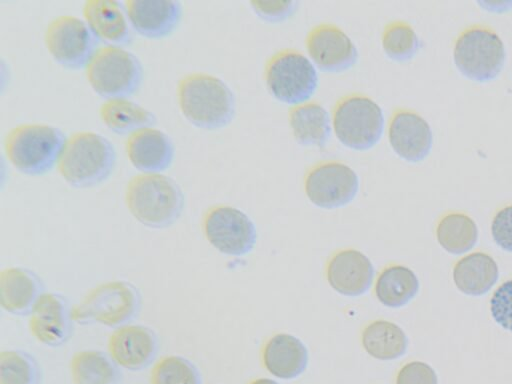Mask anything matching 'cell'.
Listing matches in <instances>:
<instances>
[{"label":"cell","mask_w":512,"mask_h":384,"mask_svg":"<svg viewBox=\"0 0 512 384\" xmlns=\"http://www.w3.org/2000/svg\"><path fill=\"white\" fill-rule=\"evenodd\" d=\"M374 268L369 258L354 249L336 253L327 266L330 286L345 296H359L371 287Z\"/></svg>","instance_id":"20"},{"label":"cell","mask_w":512,"mask_h":384,"mask_svg":"<svg viewBox=\"0 0 512 384\" xmlns=\"http://www.w3.org/2000/svg\"><path fill=\"white\" fill-rule=\"evenodd\" d=\"M44 292L42 279L28 268L13 266L0 272V305L11 315H29Z\"/></svg>","instance_id":"21"},{"label":"cell","mask_w":512,"mask_h":384,"mask_svg":"<svg viewBox=\"0 0 512 384\" xmlns=\"http://www.w3.org/2000/svg\"><path fill=\"white\" fill-rule=\"evenodd\" d=\"M289 122L296 141L303 146L322 148L330 137L329 113L317 102L295 106L290 111Z\"/></svg>","instance_id":"25"},{"label":"cell","mask_w":512,"mask_h":384,"mask_svg":"<svg viewBox=\"0 0 512 384\" xmlns=\"http://www.w3.org/2000/svg\"><path fill=\"white\" fill-rule=\"evenodd\" d=\"M491 234L499 247L512 252V205L505 206L495 214Z\"/></svg>","instance_id":"36"},{"label":"cell","mask_w":512,"mask_h":384,"mask_svg":"<svg viewBox=\"0 0 512 384\" xmlns=\"http://www.w3.org/2000/svg\"><path fill=\"white\" fill-rule=\"evenodd\" d=\"M151 384H201L197 366L180 355H166L155 362L150 373Z\"/></svg>","instance_id":"31"},{"label":"cell","mask_w":512,"mask_h":384,"mask_svg":"<svg viewBox=\"0 0 512 384\" xmlns=\"http://www.w3.org/2000/svg\"><path fill=\"white\" fill-rule=\"evenodd\" d=\"M259 17L269 22H279L289 18L297 9V1L253 0L250 2Z\"/></svg>","instance_id":"34"},{"label":"cell","mask_w":512,"mask_h":384,"mask_svg":"<svg viewBox=\"0 0 512 384\" xmlns=\"http://www.w3.org/2000/svg\"><path fill=\"white\" fill-rule=\"evenodd\" d=\"M142 296L125 280H111L91 288L72 308L74 322L118 328L129 324L139 313Z\"/></svg>","instance_id":"5"},{"label":"cell","mask_w":512,"mask_h":384,"mask_svg":"<svg viewBox=\"0 0 512 384\" xmlns=\"http://www.w3.org/2000/svg\"><path fill=\"white\" fill-rule=\"evenodd\" d=\"M41 366L24 350L7 349L0 353V384H40Z\"/></svg>","instance_id":"30"},{"label":"cell","mask_w":512,"mask_h":384,"mask_svg":"<svg viewBox=\"0 0 512 384\" xmlns=\"http://www.w3.org/2000/svg\"><path fill=\"white\" fill-rule=\"evenodd\" d=\"M99 116L102 123L118 135H130L156 123L154 113L128 98L105 100L99 108Z\"/></svg>","instance_id":"24"},{"label":"cell","mask_w":512,"mask_h":384,"mask_svg":"<svg viewBox=\"0 0 512 384\" xmlns=\"http://www.w3.org/2000/svg\"><path fill=\"white\" fill-rule=\"evenodd\" d=\"M388 138L394 152L402 159L416 163L431 151L433 135L428 122L418 113L399 109L390 119Z\"/></svg>","instance_id":"16"},{"label":"cell","mask_w":512,"mask_h":384,"mask_svg":"<svg viewBox=\"0 0 512 384\" xmlns=\"http://www.w3.org/2000/svg\"><path fill=\"white\" fill-rule=\"evenodd\" d=\"M265 77L271 94L291 105L308 100L318 84L312 62L295 50L280 51L272 56L267 63Z\"/></svg>","instance_id":"9"},{"label":"cell","mask_w":512,"mask_h":384,"mask_svg":"<svg viewBox=\"0 0 512 384\" xmlns=\"http://www.w3.org/2000/svg\"><path fill=\"white\" fill-rule=\"evenodd\" d=\"M82 15L98 41L119 47L131 43V26L123 3L115 0H86Z\"/></svg>","instance_id":"19"},{"label":"cell","mask_w":512,"mask_h":384,"mask_svg":"<svg viewBox=\"0 0 512 384\" xmlns=\"http://www.w3.org/2000/svg\"><path fill=\"white\" fill-rule=\"evenodd\" d=\"M66 139L63 131L52 125L20 124L5 137V155L20 173L41 176L57 165Z\"/></svg>","instance_id":"4"},{"label":"cell","mask_w":512,"mask_h":384,"mask_svg":"<svg viewBox=\"0 0 512 384\" xmlns=\"http://www.w3.org/2000/svg\"><path fill=\"white\" fill-rule=\"evenodd\" d=\"M44 42L56 63L79 70L85 69L98 49L99 41L84 20L73 15H60L47 25Z\"/></svg>","instance_id":"10"},{"label":"cell","mask_w":512,"mask_h":384,"mask_svg":"<svg viewBox=\"0 0 512 384\" xmlns=\"http://www.w3.org/2000/svg\"><path fill=\"white\" fill-rule=\"evenodd\" d=\"M203 231L214 248L230 256L248 254L257 240L256 227L251 219L239 209L227 205L215 206L205 214Z\"/></svg>","instance_id":"11"},{"label":"cell","mask_w":512,"mask_h":384,"mask_svg":"<svg viewBox=\"0 0 512 384\" xmlns=\"http://www.w3.org/2000/svg\"><path fill=\"white\" fill-rule=\"evenodd\" d=\"M306 46L314 63L328 72H341L357 61L358 52L351 38L338 26L322 23L307 35Z\"/></svg>","instance_id":"15"},{"label":"cell","mask_w":512,"mask_h":384,"mask_svg":"<svg viewBox=\"0 0 512 384\" xmlns=\"http://www.w3.org/2000/svg\"><path fill=\"white\" fill-rule=\"evenodd\" d=\"M115 163L116 152L107 138L92 131H77L66 139L56 166L70 186L91 188L108 179Z\"/></svg>","instance_id":"3"},{"label":"cell","mask_w":512,"mask_h":384,"mask_svg":"<svg viewBox=\"0 0 512 384\" xmlns=\"http://www.w3.org/2000/svg\"><path fill=\"white\" fill-rule=\"evenodd\" d=\"M125 151L131 165L141 173H161L171 165L174 145L170 137L154 127L130 134Z\"/></svg>","instance_id":"18"},{"label":"cell","mask_w":512,"mask_h":384,"mask_svg":"<svg viewBox=\"0 0 512 384\" xmlns=\"http://www.w3.org/2000/svg\"><path fill=\"white\" fill-rule=\"evenodd\" d=\"M333 127L338 140L354 150H367L381 138L384 114L370 97L351 94L336 104Z\"/></svg>","instance_id":"8"},{"label":"cell","mask_w":512,"mask_h":384,"mask_svg":"<svg viewBox=\"0 0 512 384\" xmlns=\"http://www.w3.org/2000/svg\"><path fill=\"white\" fill-rule=\"evenodd\" d=\"M493 319L504 329L512 331V279L502 283L490 299Z\"/></svg>","instance_id":"33"},{"label":"cell","mask_w":512,"mask_h":384,"mask_svg":"<svg viewBox=\"0 0 512 384\" xmlns=\"http://www.w3.org/2000/svg\"><path fill=\"white\" fill-rule=\"evenodd\" d=\"M362 344L366 352L379 360H393L405 354L408 339L395 323L377 320L363 331Z\"/></svg>","instance_id":"28"},{"label":"cell","mask_w":512,"mask_h":384,"mask_svg":"<svg viewBox=\"0 0 512 384\" xmlns=\"http://www.w3.org/2000/svg\"><path fill=\"white\" fill-rule=\"evenodd\" d=\"M439 244L449 253L462 254L470 250L477 242L478 229L475 221L465 213L445 214L436 227Z\"/></svg>","instance_id":"29"},{"label":"cell","mask_w":512,"mask_h":384,"mask_svg":"<svg viewBox=\"0 0 512 384\" xmlns=\"http://www.w3.org/2000/svg\"><path fill=\"white\" fill-rule=\"evenodd\" d=\"M125 204L133 218L145 227L172 226L184 210V194L178 183L162 173H139L127 183Z\"/></svg>","instance_id":"2"},{"label":"cell","mask_w":512,"mask_h":384,"mask_svg":"<svg viewBox=\"0 0 512 384\" xmlns=\"http://www.w3.org/2000/svg\"><path fill=\"white\" fill-rule=\"evenodd\" d=\"M419 290V281L408 267L393 265L385 268L379 275L375 294L385 306L398 308L412 300Z\"/></svg>","instance_id":"27"},{"label":"cell","mask_w":512,"mask_h":384,"mask_svg":"<svg viewBox=\"0 0 512 384\" xmlns=\"http://www.w3.org/2000/svg\"><path fill=\"white\" fill-rule=\"evenodd\" d=\"M505 59L502 39L488 26H469L455 40L454 64L470 80L488 82L495 79L501 72Z\"/></svg>","instance_id":"7"},{"label":"cell","mask_w":512,"mask_h":384,"mask_svg":"<svg viewBox=\"0 0 512 384\" xmlns=\"http://www.w3.org/2000/svg\"><path fill=\"white\" fill-rule=\"evenodd\" d=\"M382 46L389 58L396 61H407L416 55L421 42L409 23L398 20L385 26Z\"/></svg>","instance_id":"32"},{"label":"cell","mask_w":512,"mask_h":384,"mask_svg":"<svg viewBox=\"0 0 512 384\" xmlns=\"http://www.w3.org/2000/svg\"><path fill=\"white\" fill-rule=\"evenodd\" d=\"M267 370L282 379L300 376L308 365V350L298 338L281 333L274 335L263 350Z\"/></svg>","instance_id":"22"},{"label":"cell","mask_w":512,"mask_h":384,"mask_svg":"<svg viewBox=\"0 0 512 384\" xmlns=\"http://www.w3.org/2000/svg\"><path fill=\"white\" fill-rule=\"evenodd\" d=\"M305 192L318 207L334 209L350 203L359 189L355 171L345 163L326 161L312 167L305 177Z\"/></svg>","instance_id":"12"},{"label":"cell","mask_w":512,"mask_h":384,"mask_svg":"<svg viewBox=\"0 0 512 384\" xmlns=\"http://www.w3.org/2000/svg\"><path fill=\"white\" fill-rule=\"evenodd\" d=\"M131 28L148 39L169 36L182 17V5L176 0H125Z\"/></svg>","instance_id":"17"},{"label":"cell","mask_w":512,"mask_h":384,"mask_svg":"<svg viewBox=\"0 0 512 384\" xmlns=\"http://www.w3.org/2000/svg\"><path fill=\"white\" fill-rule=\"evenodd\" d=\"M251 384H279L276 381L268 378H260L253 381Z\"/></svg>","instance_id":"37"},{"label":"cell","mask_w":512,"mask_h":384,"mask_svg":"<svg viewBox=\"0 0 512 384\" xmlns=\"http://www.w3.org/2000/svg\"><path fill=\"white\" fill-rule=\"evenodd\" d=\"M107 349L119 367L129 371H140L150 366L156 359L159 338L152 328L129 323L112 331Z\"/></svg>","instance_id":"14"},{"label":"cell","mask_w":512,"mask_h":384,"mask_svg":"<svg viewBox=\"0 0 512 384\" xmlns=\"http://www.w3.org/2000/svg\"><path fill=\"white\" fill-rule=\"evenodd\" d=\"M499 276L495 260L483 252L461 258L454 266L453 280L462 293L480 296L488 292Z\"/></svg>","instance_id":"23"},{"label":"cell","mask_w":512,"mask_h":384,"mask_svg":"<svg viewBox=\"0 0 512 384\" xmlns=\"http://www.w3.org/2000/svg\"><path fill=\"white\" fill-rule=\"evenodd\" d=\"M69 371L73 384H117L121 376L119 366L110 355L94 349L75 352Z\"/></svg>","instance_id":"26"},{"label":"cell","mask_w":512,"mask_h":384,"mask_svg":"<svg viewBox=\"0 0 512 384\" xmlns=\"http://www.w3.org/2000/svg\"><path fill=\"white\" fill-rule=\"evenodd\" d=\"M86 79L92 90L107 99L128 98L143 79V67L138 57L119 46L99 47L87 66Z\"/></svg>","instance_id":"6"},{"label":"cell","mask_w":512,"mask_h":384,"mask_svg":"<svg viewBox=\"0 0 512 384\" xmlns=\"http://www.w3.org/2000/svg\"><path fill=\"white\" fill-rule=\"evenodd\" d=\"M396 384H438L435 371L424 362L405 364L398 372Z\"/></svg>","instance_id":"35"},{"label":"cell","mask_w":512,"mask_h":384,"mask_svg":"<svg viewBox=\"0 0 512 384\" xmlns=\"http://www.w3.org/2000/svg\"><path fill=\"white\" fill-rule=\"evenodd\" d=\"M72 308L63 295L44 292L28 315L31 335L48 347L65 344L73 331Z\"/></svg>","instance_id":"13"},{"label":"cell","mask_w":512,"mask_h":384,"mask_svg":"<svg viewBox=\"0 0 512 384\" xmlns=\"http://www.w3.org/2000/svg\"><path fill=\"white\" fill-rule=\"evenodd\" d=\"M177 100L185 119L204 130L225 127L235 114L232 90L222 79L204 72L188 73L179 80Z\"/></svg>","instance_id":"1"}]
</instances>
